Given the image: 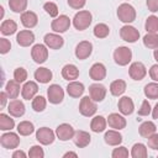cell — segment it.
Masks as SVG:
<instances>
[{
  "label": "cell",
  "mask_w": 158,
  "mask_h": 158,
  "mask_svg": "<svg viewBox=\"0 0 158 158\" xmlns=\"http://www.w3.org/2000/svg\"><path fill=\"white\" fill-rule=\"evenodd\" d=\"M126 90V81L122 80V79H117V80H114L111 84H110V93L114 95V96H120L125 93Z\"/></svg>",
  "instance_id": "cell-30"
},
{
  "label": "cell",
  "mask_w": 158,
  "mask_h": 158,
  "mask_svg": "<svg viewBox=\"0 0 158 158\" xmlns=\"http://www.w3.org/2000/svg\"><path fill=\"white\" fill-rule=\"evenodd\" d=\"M73 141H74V143H75L77 147L84 148V147H86V146L90 143L91 137H90V135H89L88 132H85V131H77V132L74 133Z\"/></svg>",
  "instance_id": "cell-22"
},
{
  "label": "cell",
  "mask_w": 158,
  "mask_h": 158,
  "mask_svg": "<svg viewBox=\"0 0 158 158\" xmlns=\"http://www.w3.org/2000/svg\"><path fill=\"white\" fill-rule=\"evenodd\" d=\"M111 156H112V158H127V157H128V151H127L126 147L121 146V147L115 148V149L112 151Z\"/></svg>",
  "instance_id": "cell-44"
},
{
  "label": "cell",
  "mask_w": 158,
  "mask_h": 158,
  "mask_svg": "<svg viewBox=\"0 0 158 158\" xmlns=\"http://www.w3.org/2000/svg\"><path fill=\"white\" fill-rule=\"evenodd\" d=\"M31 57L32 59L38 63V64H42L47 60L48 58V49H47V46L46 44H35L31 49Z\"/></svg>",
  "instance_id": "cell-5"
},
{
  "label": "cell",
  "mask_w": 158,
  "mask_h": 158,
  "mask_svg": "<svg viewBox=\"0 0 158 158\" xmlns=\"http://www.w3.org/2000/svg\"><path fill=\"white\" fill-rule=\"evenodd\" d=\"M128 74H130V77L133 80H142L146 77V74H147V69H146V67H144L143 63L135 62V63H132L130 65Z\"/></svg>",
  "instance_id": "cell-11"
},
{
  "label": "cell",
  "mask_w": 158,
  "mask_h": 158,
  "mask_svg": "<svg viewBox=\"0 0 158 158\" xmlns=\"http://www.w3.org/2000/svg\"><path fill=\"white\" fill-rule=\"evenodd\" d=\"M10 48H11L10 41L6 40V38H0V53L5 54V53H7L10 51Z\"/></svg>",
  "instance_id": "cell-48"
},
{
  "label": "cell",
  "mask_w": 158,
  "mask_h": 158,
  "mask_svg": "<svg viewBox=\"0 0 158 158\" xmlns=\"http://www.w3.org/2000/svg\"><path fill=\"white\" fill-rule=\"evenodd\" d=\"M16 42L21 47H28L35 42V35L30 30H22L16 36Z\"/></svg>",
  "instance_id": "cell-15"
},
{
  "label": "cell",
  "mask_w": 158,
  "mask_h": 158,
  "mask_svg": "<svg viewBox=\"0 0 158 158\" xmlns=\"http://www.w3.org/2000/svg\"><path fill=\"white\" fill-rule=\"evenodd\" d=\"M17 30V25L14 20H5L2 21L1 26H0V31L4 36H10V35H14Z\"/></svg>",
  "instance_id": "cell-32"
},
{
  "label": "cell",
  "mask_w": 158,
  "mask_h": 158,
  "mask_svg": "<svg viewBox=\"0 0 158 158\" xmlns=\"http://www.w3.org/2000/svg\"><path fill=\"white\" fill-rule=\"evenodd\" d=\"M46 105H47V101L43 96L38 95V96H35L32 99V109L36 111V112H42L44 109H46Z\"/></svg>",
  "instance_id": "cell-41"
},
{
  "label": "cell",
  "mask_w": 158,
  "mask_h": 158,
  "mask_svg": "<svg viewBox=\"0 0 158 158\" xmlns=\"http://www.w3.org/2000/svg\"><path fill=\"white\" fill-rule=\"evenodd\" d=\"M143 44L151 49L158 48V35L157 33H147L143 37Z\"/></svg>",
  "instance_id": "cell-37"
},
{
  "label": "cell",
  "mask_w": 158,
  "mask_h": 158,
  "mask_svg": "<svg viewBox=\"0 0 158 158\" xmlns=\"http://www.w3.org/2000/svg\"><path fill=\"white\" fill-rule=\"evenodd\" d=\"M91 19H93V17H91V14H90L89 11L81 10V11H79V12L75 14V16H74V19H73V25H74V27H75L77 30L84 31V30H86V28L90 26Z\"/></svg>",
  "instance_id": "cell-2"
},
{
  "label": "cell",
  "mask_w": 158,
  "mask_h": 158,
  "mask_svg": "<svg viewBox=\"0 0 158 158\" xmlns=\"http://www.w3.org/2000/svg\"><path fill=\"white\" fill-rule=\"evenodd\" d=\"M107 123L111 128L122 130L126 127V118L118 114H110L107 117Z\"/></svg>",
  "instance_id": "cell-21"
},
{
  "label": "cell",
  "mask_w": 158,
  "mask_h": 158,
  "mask_svg": "<svg viewBox=\"0 0 158 158\" xmlns=\"http://www.w3.org/2000/svg\"><path fill=\"white\" fill-rule=\"evenodd\" d=\"M7 94H6V91H1L0 93V99H1V104H0V106L1 107H5V105H6V101H7Z\"/></svg>",
  "instance_id": "cell-52"
},
{
  "label": "cell",
  "mask_w": 158,
  "mask_h": 158,
  "mask_svg": "<svg viewBox=\"0 0 158 158\" xmlns=\"http://www.w3.org/2000/svg\"><path fill=\"white\" fill-rule=\"evenodd\" d=\"M89 75L93 80L100 81L106 77V68L102 63H94L89 70Z\"/></svg>",
  "instance_id": "cell-17"
},
{
  "label": "cell",
  "mask_w": 158,
  "mask_h": 158,
  "mask_svg": "<svg viewBox=\"0 0 158 158\" xmlns=\"http://www.w3.org/2000/svg\"><path fill=\"white\" fill-rule=\"evenodd\" d=\"M156 130H157V127H156V125L152 121H144V122L141 123V126L138 128V132H139V135L142 137L148 138L149 136L156 133Z\"/></svg>",
  "instance_id": "cell-29"
},
{
  "label": "cell",
  "mask_w": 158,
  "mask_h": 158,
  "mask_svg": "<svg viewBox=\"0 0 158 158\" xmlns=\"http://www.w3.org/2000/svg\"><path fill=\"white\" fill-rule=\"evenodd\" d=\"M144 27H146L147 33H157L158 32V17L154 15L148 16L146 20Z\"/></svg>",
  "instance_id": "cell-36"
},
{
  "label": "cell",
  "mask_w": 158,
  "mask_h": 158,
  "mask_svg": "<svg viewBox=\"0 0 158 158\" xmlns=\"http://www.w3.org/2000/svg\"><path fill=\"white\" fill-rule=\"evenodd\" d=\"M117 17L120 21H122L125 23L133 22L136 20V10L130 4H126V2L121 4L117 9Z\"/></svg>",
  "instance_id": "cell-1"
},
{
  "label": "cell",
  "mask_w": 158,
  "mask_h": 158,
  "mask_svg": "<svg viewBox=\"0 0 158 158\" xmlns=\"http://www.w3.org/2000/svg\"><path fill=\"white\" fill-rule=\"evenodd\" d=\"M98 110V106L94 102V100L89 96H84L81 100H80V104H79V111L83 116H86V117H90L93 116Z\"/></svg>",
  "instance_id": "cell-4"
},
{
  "label": "cell",
  "mask_w": 158,
  "mask_h": 158,
  "mask_svg": "<svg viewBox=\"0 0 158 158\" xmlns=\"http://www.w3.org/2000/svg\"><path fill=\"white\" fill-rule=\"evenodd\" d=\"M7 111L11 116L14 117H21L23 114H25V105L21 100H17V99H14L9 102L7 105Z\"/></svg>",
  "instance_id": "cell-18"
},
{
  "label": "cell",
  "mask_w": 158,
  "mask_h": 158,
  "mask_svg": "<svg viewBox=\"0 0 158 158\" xmlns=\"http://www.w3.org/2000/svg\"><path fill=\"white\" fill-rule=\"evenodd\" d=\"M144 91V95L148 98V99H158V84L157 83H149L144 86L143 89Z\"/></svg>",
  "instance_id": "cell-39"
},
{
  "label": "cell",
  "mask_w": 158,
  "mask_h": 158,
  "mask_svg": "<svg viewBox=\"0 0 158 158\" xmlns=\"http://www.w3.org/2000/svg\"><path fill=\"white\" fill-rule=\"evenodd\" d=\"M152 116H153V118H158V102L156 104L154 109L152 110Z\"/></svg>",
  "instance_id": "cell-54"
},
{
  "label": "cell",
  "mask_w": 158,
  "mask_h": 158,
  "mask_svg": "<svg viewBox=\"0 0 158 158\" xmlns=\"http://www.w3.org/2000/svg\"><path fill=\"white\" fill-rule=\"evenodd\" d=\"M28 156L31 158H43L44 152H43V149H42L41 146H32L31 149H30V152H28Z\"/></svg>",
  "instance_id": "cell-45"
},
{
  "label": "cell",
  "mask_w": 158,
  "mask_h": 158,
  "mask_svg": "<svg viewBox=\"0 0 158 158\" xmlns=\"http://www.w3.org/2000/svg\"><path fill=\"white\" fill-rule=\"evenodd\" d=\"M14 79L19 83H23L26 79H27V72L25 68L22 67H19L14 70Z\"/></svg>",
  "instance_id": "cell-42"
},
{
  "label": "cell",
  "mask_w": 158,
  "mask_h": 158,
  "mask_svg": "<svg viewBox=\"0 0 158 158\" xmlns=\"http://www.w3.org/2000/svg\"><path fill=\"white\" fill-rule=\"evenodd\" d=\"M149 77L154 81H158V64H154V65L151 67V69H149Z\"/></svg>",
  "instance_id": "cell-51"
},
{
  "label": "cell",
  "mask_w": 158,
  "mask_h": 158,
  "mask_svg": "<svg viewBox=\"0 0 158 158\" xmlns=\"http://www.w3.org/2000/svg\"><path fill=\"white\" fill-rule=\"evenodd\" d=\"M37 91H38V85L35 81H26L23 84V86L21 88V94L25 100L33 99L35 95L37 94Z\"/></svg>",
  "instance_id": "cell-19"
},
{
  "label": "cell",
  "mask_w": 158,
  "mask_h": 158,
  "mask_svg": "<svg viewBox=\"0 0 158 158\" xmlns=\"http://www.w3.org/2000/svg\"><path fill=\"white\" fill-rule=\"evenodd\" d=\"M151 114V105L148 102V100H143L139 110H138V115L139 116H148Z\"/></svg>",
  "instance_id": "cell-46"
},
{
  "label": "cell",
  "mask_w": 158,
  "mask_h": 158,
  "mask_svg": "<svg viewBox=\"0 0 158 158\" xmlns=\"http://www.w3.org/2000/svg\"><path fill=\"white\" fill-rule=\"evenodd\" d=\"M131 156L133 158H147L148 157V152H147L146 146L143 143L133 144V147L131 149Z\"/></svg>",
  "instance_id": "cell-33"
},
{
  "label": "cell",
  "mask_w": 158,
  "mask_h": 158,
  "mask_svg": "<svg viewBox=\"0 0 158 158\" xmlns=\"http://www.w3.org/2000/svg\"><path fill=\"white\" fill-rule=\"evenodd\" d=\"M93 52V44L89 41H81L75 47V57L78 59H86Z\"/></svg>",
  "instance_id": "cell-13"
},
{
  "label": "cell",
  "mask_w": 158,
  "mask_h": 158,
  "mask_svg": "<svg viewBox=\"0 0 158 158\" xmlns=\"http://www.w3.org/2000/svg\"><path fill=\"white\" fill-rule=\"evenodd\" d=\"M148 141V147L154 149V151H158V133H153L152 136H149L147 138Z\"/></svg>",
  "instance_id": "cell-47"
},
{
  "label": "cell",
  "mask_w": 158,
  "mask_h": 158,
  "mask_svg": "<svg viewBox=\"0 0 158 158\" xmlns=\"http://www.w3.org/2000/svg\"><path fill=\"white\" fill-rule=\"evenodd\" d=\"M147 7L152 12L158 11V0H147Z\"/></svg>",
  "instance_id": "cell-50"
},
{
  "label": "cell",
  "mask_w": 158,
  "mask_h": 158,
  "mask_svg": "<svg viewBox=\"0 0 158 158\" xmlns=\"http://www.w3.org/2000/svg\"><path fill=\"white\" fill-rule=\"evenodd\" d=\"M120 36L123 41L126 42H130V43H133L136 42L138 38H139V32L138 30H136L133 26H130V25H125L121 27L120 30Z\"/></svg>",
  "instance_id": "cell-9"
},
{
  "label": "cell",
  "mask_w": 158,
  "mask_h": 158,
  "mask_svg": "<svg viewBox=\"0 0 158 158\" xmlns=\"http://www.w3.org/2000/svg\"><path fill=\"white\" fill-rule=\"evenodd\" d=\"M44 41V44L48 47V48H52V49H59L63 44H64V40L63 37H60L59 35L57 33H47L43 38Z\"/></svg>",
  "instance_id": "cell-16"
},
{
  "label": "cell",
  "mask_w": 158,
  "mask_h": 158,
  "mask_svg": "<svg viewBox=\"0 0 158 158\" xmlns=\"http://www.w3.org/2000/svg\"><path fill=\"white\" fill-rule=\"evenodd\" d=\"M9 6L14 12H25L27 7V0H9Z\"/></svg>",
  "instance_id": "cell-38"
},
{
  "label": "cell",
  "mask_w": 158,
  "mask_h": 158,
  "mask_svg": "<svg viewBox=\"0 0 158 158\" xmlns=\"http://www.w3.org/2000/svg\"><path fill=\"white\" fill-rule=\"evenodd\" d=\"M84 90H85L84 89V85L81 83H79V81H72V83H69L67 85V93L72 98H79V96H81L83 93H84Z\"/></svg>",
  "instance_id": "cell-26"
},
{
  "label": "cell",
  "mask_w": 158,
  "mask_h": 158,
  "mask_svg": "<svg viewBox=\"0 0 158 158\" xmlns=\"http://www.w3.org/2000/svg\"><path fill=\"white\" fill-rule=\"evenodd\" d=\"M26 157V153L23 151H15L12 153V158H25Z\"/></svg>",
  "instance_id": "cell-53"
},
{
  "label": "cell",
  "mask_w": 158,
  "mask_h": 158,
  "mask_svg": "<svg viewBox=\"0 0 158 158\" xmlns=\"http://www.w3.org/2000/svg\"><path fill=\"white\" fill-rule=\"evenodd\" d=\"M89 94H90V98L95 102H100L106 96V88L102 84H99V83L91 84L89 86Z\"/></svg>",
  "instance_id": "cell-12"
},
{
  "label": "cell",
  "mask_w": 158,
  "mask_h": 158,
  "mask_svg": "<svg viewBox=\"0 0 158 158\" xmlns=\"http://www.w3.org/2000/svg\"><path fill=\"white\" fill-rule=\"evenodd\" d=\"M52 77H53L52 72H51L48 68H44V67L38 68V69H36V72H35V79H36L38 83H42V84L49 83V81L52 80Z\"/></svg>",
  "instance_id": "cell-24"
},
{
  "label": "cell",
  "mask_w": 158,
  "mask_h": 158,
  "mask_svg": "<svg viewBox=\"0 0 158 158\" xmlns=\"http://www.w3.org/2000/svg\"><path fill=\"white\" fill-rule=\"evenodd\" d=\"M5 91L9 96V99H16L20 94V83L14 80H9L5 85Z\"/></svg>",
  "instance_id": "cell-28"
},
{
  "label": "cell",
  "mask_w": 158,
  "mask_h": 158,
  "mask_svg": "<svg viewBox=\"0 0 158 158\" xmlns=\"http://www.w3.org/2000/svg\"><path fill=\"white\" fill-rule=\"evenodd\" d=\"M0 144L6 149H15L20 144V137L14 132H7L1 135Z\"/></svg>",
  "instance_id": "cell-7"
},
{
  "label": "cell",
  "mask_w": 158,
  "mask_h": 158,
  "mask_svg": "<svg viewBox=\"0 0 158 158\" xmlns=\"http://www.w3.org/2000/svg\"><path fill=\"white\" fill-rule=\"evenodd\" d=\"M21 22H22V25L25 27L32 28V27H35L37 25L38 17H37V15L33 11H25L21 15Z\"/></svg>",
  "instance_id": "cell-23"
},
{
  "label": "cell",
  "mask_w": 158,
  "mask_h": 158,
  "mask_svg": "<svg viewBox=\"0 0 158 158\" xmlns=\"http://www.w3.org/2000/svg\"><path fill=\"white\" fill-rule=\"evenodd\" d=\"M63 157H64V158H67V157H74V158H77L78 154H77L75 152H67V153L63 154Z\"/></svg>",
  "instance_id": "cell-55"
},
{
  "label": "cell",
  "mask_w": 158,
  "mask_h": 158,
  "mask_svg": "<svg viewBox=\"0 0 158 158\" xmlns=\"http://www.w3.org/2000/svg\"><path fill=\"white\" fill-rule=\"evenodd\" d=\"M117 105H118V110L122 115H131L135 110V104H133L132 99L128 96H122L118 100Z\"/></svg>",
  "instance_id": "cell-20"
},
{
  "label": "cell",
  "mask_w": 158,
  "mask_h": 158,
  "mask_svg": "<svg viewBox=\"0 0 158 158\" xmlns=\"http://www.w3.org/2000/svg\"><path fill=\"white\" fill-rule=\"evenodd\" d=\"M90 128H91L93 132H96V133L105 131V128H106V120H105V117L104 116H100V115L99 116H95L91 120Z\"/></svg>",
  "instance_id": "cell-31"
},
{
  "label": "cell",
  "mask_w": 158,
  "mask_h": 158,
  "mask_svg": "<svg viewBox=\"0 0 158 158\" xmlns=\"http://www.w3.org/2000/svg\"><path fill=\"white\" fill-rule=\"evenodd\" d=\"M36 139L41 144H44V146L51 144L54 141V132L48 127H41L36 132Z\"/></svg>",
  "instance_id": "cell-10"
},
{
  "label": "cell",
  "mask_w": 158,
  "mask_h": 158,
  "mask_svg": "<svg viewBox=\"0 0 158 158\" xmlns=\"http://www.w3.org/2000/svg\"><path fill=\"white\" fill-rule=\"evenodd\" d=\"M104 139L105 142L109 144V146H118L121 142H122V136L118 131L116 130H110L105 133L104 136Z\"/></svg>",
  "instance_id": "cell-25"
},
{
  "label": "cell",
  "mask_w": 158,
  "mask_h": 158,
  "mask_svg": "<svg viewBox=\"0 0 158 158\" xmlns=\"http://www.w3.org/2000/svg\"><path fill=\"white\" fill-rule=\"evenodd\" d=\"M153 56H154V59L158 62V48H156V49H154V52H153Z\"/></svg>",
  "instance_id": "cell-56"
},
{
  "label": "cell",
  "mask_w": 158,
  "mask_h": 158,
  "mask_svg": "<svg viewBox=\"0 0 158 158\" xmlns=\"http://www.w3.org/2000/svg\"><path fill=\"white\" fill-rule=\"evenodd\" d=\"M43 10H44L49 16H52V17H57V16H58V6H57L54 2H51V1L46 2V4L43 5Z\"/></svg>",
  "instance_id": "cell-43"
},
{
  "label": "cell",
  "mask_w": 158,
  "mask_h": 158,
  "mask_svg": "<svg viewBox=\"0 0 158 158\" xmlns=\"http://www.w3.org/2000/svg\"><path fill=\"white\" fill-rule=\"evenodd\" d=\"M47 96H48L49 102H52V104H60L63 101V99H64V91H63L60 85L52 84L47 89Z\"/></svg>",
  "instance_id": "cell-6"
},
{
  "label": "cell",
  "mask_w": 158,
  "mask_h": 158,
  "mask_svg": "<svg viewBox=\"0 0 158 158\" xmlns=\"http://www.w3.org/2000/svg\"><path fill=\"white\" fill-rule=\"evenodd\" d=\"M109 33H110V28H109L107 25H105V23H98V25H95V27H94V36L95 37H98V38H105V37L109 36Z\"/></svg>",
  "instance_id": "cell-40"
},
{
  "label": "cell",
  "mask_w": 158,
  "mask_h": 158,
  "mask_svg": "<svg viewBox=\"0 0 158 158\" xmlns=\"http://www.w3.org/2000/svg\"><path fill=\"white\" fill-rule=\"evenodd\" d=\"M33 131H35V126L30 121H21L17 125V132L21 136H30Z\"/></svg>",
  "instance_id": "cell-35"
},
{
  "label": "cell",
  "mask_w": 158,
  "mask_h": 158,
  "mask_svg": "<svg viewBox=\"0 0 158 158\" xmlns=\"http://www.w3.org/2000/svg\"><path fill=\"white\" fill-rule=\"evenodd\" d=\"M51 27L54 32L63 33L70 27V19L67 15H59L57 19H54L51 23Z\"/></svg>",
  "instance_id": "cell-8"
},
{
  "label": "cell",
  "mask_w": 158,
  "mask_h": 158,
  "mask_svg": "<svg viewBox=\"0 0 158 158\" xmlns=\"http://www.w3.org/2000/svg\"><path fill=\"white\" fill-rule=\"evenodd\" d=\"M15 127V121L6 114H0V130L1 131H11Z\"/></svg>",
  "instance_id": "cell-34"
},
{
  "label": "cell",
  "mask_w": 158,
  "mask_h": 158,
  "mask_svg": "<svg viewBox=\"0 0 158 158\" xmlns=\"http://www.w3.org/2000/svg\"><path fill=\"white\" fill-rule=\"evenodd\" d=\"M85 2H86V0H68V5L75 10L81 9L85 5Z\"/></svg>",
  "instance_id": "cell-49"
},
{
  "label": "cell",
  "mask_w": 158,
  "mask_h": 158,
  "mask_svg": "<svg viewBox=\"0 0 158 158\" xmlns=\"http://www.w3.org/2000/svg\"><path fill=\"white\" fill-rule=\"evenodd\" d=\"M114 59L118 65H127L132 59V51L128 47H117L114 52Z\"/></svg>",
  "instance_id": "cell-3"
},
{
  "label": "cell",
  "mask_w": 158,
  "mask_h": 158,
  "mask_svg": "<svg viewBox=\"0 0 158 158\" xmlns=\"http://www.w3.org/2000/svg\"><path fill=\"white\" fill-rule=\"evenodd\" d=\"M62 77L65 80H74L79 77V69L74 64H65L62 69Z\"/></svg>",
  "instance_id": "cell-27"
},
{
  "label": "cell",
  "mask_w": 158,
  "mask_h": 158,
  "mask_svg": "<svg viewBox=\"0 0 158 158\" xmlns=\"http://www.w3.org/2000/svg\"><path fill=\"white\" fill-rule=\"evenodd\" d=\"M74 128L69 123H62L56 128V135L60 141H68L74 137Z\"/></svg>",
  "instance_id": "cell-14"
}]
</instances>
